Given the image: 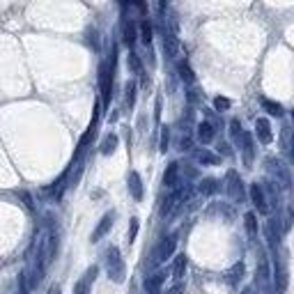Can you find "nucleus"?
Listing matches in <instances>:
<instances>
[{
    "label": "nucleus",
    "mask_w": 294,
    "mask_h": 294,
    "mask_svg": "<svg viewBox=\"0 0 294 294\" xmlns=\"http://www.w3.org/2000/svg\"><path fill=\"white\" fill-rule=\"evenodd\" d=\"M106 271H108V278L113 283H124L127 278V264L120 255V248L117 246H110L106 250Z\"/></svg>",
    "instance_id": "1"
},
{
    "label": "nucleus",
    "mask_w": 294,
    "mask_h": 294,
    "mask_svg": "<svg viewBox=\"0 0 294 294\" xmlns=\"http://www.w3.org/2000/svg\"><path fill=\"white\" fill-rule=\"evenodd\" d=\"M99 117H101V104L97 101L95 104V117H92V122H90V127L85 129V134L78 138V147H76V154H74V159H71V165L74 163H78V159L83 156V152L88 150V145L92 143V138L97 136V127H99Z\"/></svg>",
    "instance_id": "2"
},
{
    "label": "nucleus",
    "mask_w": 294,
    "mask_h": 294,
    "mask_svg": "<svg viewBox=\"0 0 294 294\" xmlns=\"http://www.w3.org/2000/svg\"><path fill=\"white\" fill-rule=\"evenodd\" d=\"M113 67H115V58L113 60H104L99 65V88H101V99L104 104H110V97H113Z\"/></svg>",
    "instance_id": "3"
},
{
    "label": "nucleus",
    "mask_w": 294,
    "mask_h": 294,
    "mask_svg": "<svg viewBox=\"0 0 294 294\" xmlns=\"http://www.w3.org/2000/svg\"><path fill=\"white\" fill-rule=\"evenodd\" d=\"M175 246H177V237H175V234L163 237V239L159 241V246L154 248V253H152V264H163L165 260H170L175 253Z\"/></svg>",
    "instance_id": "4"
},
{
    "label": "nucleus",
    "mask_w": 294,
    "mask_h": 294,
    "mask_svg": "<svg viewBox=\"0 0 294 294\" xmlns=\"http://www.w3.org/2000/svg\"><path fill=\"white\" fill-rule=\"evenodd\" d=\"M225 182H228L225 191H228L230 200H232V202H244V186H241V180H239V175H237V170H228Z\"/></svg>",
    "instance_id": "5"
},
{
    "label": "nucleus",
    "mask_w": 294,
    "mask_h": 294,
    "mask_svg": "<svg viewBox=\"0 0 294 294\" xmlns=\"http://www.w3.org/2000/svg\"><path fill=\"white\" fill-rule=\"evenodd\" d=\"M239 147H241V154H244V163L246 168H253V159H255V145H253V134L250 131H241L239 136Z\"/></svg>",
    "instance_id": "6"
},
{
    "label": "nucleus",
    "mask_w": 294,
    "mask_h": 294,
    "mask_svg": "<svg viewBox=\"0 0 294 294\" xmlns=\"http://www.w3.org/2000/svg\"><path fill=\"white\" fill-rule=\"evenodd\" d=\"M97 274H99V267H97V264L88 267V269H85V274H83V278L76 280L74 294H90V292H92V283H95Z\"/></svg>",
    "instance_id": "7"
},
{
    "label": "nucleus",
    "mask_w": 294,
    "mask_h": 294,
    "mask_svg": "<svg viewBox=\"0 0 294 294\" xmlns=\"http://www.w3.org/2000/svg\"><path fill=\"white\" fill-rule=\"evenodd\" d=\"M250 202L255 204V209L260 212V214H269V202H267V195H264V186L258 184V182H253L250 184Z\"/></svg>",
    "instance_id": "8"
},
{
    "label": "nucleus",
    "mask_w": 294,
    "mask_h": 294,
    "mask_svg": "<svg viewBox=\"0 0 294 294\" xmlns=\"http://www.w3.org/2000/svg\"><path fill=\"white\" fill-rule=\"evenodd\" d=\"M287 283H289V276H287V269H285V262L283 260H276V267H274V289H276V294L287 292Z\"/></svg>",
    "instance_id": "9"
},
{
    "label": "nucleus",
    "mask_w": 294,
    "mask_h": 294,
    "mask_svg": "<svg viewBox=\"0 0 294 294\" xmlns=\"http://www.w3.org/2000/svg\"><path fill=\"white\" fill-rule=\"evenodd\" d=\"M113 219H115V212H108V214L101 216L99 225L95 228V232H92V237H90V239L95 241V244H97V241H101V239L106 237V234L110 232V228H113Z\"/></svg>",
    "instance_id": "10"
},
{
    "label": "nucleus",
    "mask_w": 294,
    "mask_h": 294,
    "mask_svg": "<svg viewBox=\"0 0 294 294\" xmlns=\"http://www.w3.org/2000/svg\"><path fill=\"white\" fill-rule=\"evenodd\" d=\"M163 53H165V58H170V60H175V58H180L182 55V44L173 32H165L163 35Z\"/></svg>",
    "instance_id": "11"
},
{
    "label": "nucleus",
    "mask_w": 294,
    "mask_h": 294,
    "mask_svg": "<svg viewBox=\"0 0 294 294\" xmlns=\"http://www.w3.org/2000/svg\"><path fill=\"white\" fill-rule=\"evenodd\" d=\"M255 134H258V140L262 145H269L274 140V134H271V124L267 117H258L255 120Z\"/></svg>",
    "instance_id": "12"
},
{
    "label": "nucleus",
    "mask_w": 294,
    "mask_h": 294,
    "mask_svg": "<svg viewBox=\"0 0 294 294\" xmlns=\"http://www.w3.org/2000/svg\"><path fill=\"white\" fill-rule=\"evenodd\" d=\"M127 186H129V193L134 200H143V180H140V175L136 170H131L129 177H127Z\"/></svg>",
    "instance_id": "13"
},
{
    "label": "nucleus",
    "mask_w": 294,
    "mask_h": 294,
    "mask_svg": "<svg viewBox=\"0 0 294 294\" xmlns=\"http://www.w3.org/2000/svg\"><path fill=\"white\" fill-rule=\"evenodd\" d=\"M163 280H165L163 271H156L154 276H147V278H145V294H161Z\"/></svg>",
    "instance_id": "14"
},
{
    "label": "nucleus",
    "mask_w": 294,
    "mask_h": 294,
    "mask_svg": "<svg viewBox=\"0 0 294 294\" xmlns=\"http://www.w3.org/2000/svg\"><path fill=\"white\" fill-rule=\"evenodd\" d=\"M177 177H180V163L177 161H170L168 168L163 173V186L165 189H175L177 186Z\"/></svg>",
    "instance_id": "15"
},
{
    "label": "nucleus",
    "mask_w": 294,
    "mask_h": 294,
    "mask_svg": "<svg viewBox=\"0 0 294 294\" xmlns=\"http://www.w3.org/2000/svg\"><path fill=\"white\" fill-rule=\"evenodd\" d=\"M267 163H271V168H274V173H276V177H278L280 186H283V189H289V173H287V165L280 163V161H274V159H269Z\"/></svg>",
    "instance_id": "16"
},
{
    "label": "nucleus",
    "mask_w": 294,
    "mask_h": 294,
    "mask_svg": "<svg viewBox=\"0 0 294 294\" xmlns=\"http://www.w3.org/2000/svg\"><path fill=\"white\" fill-rule=\"evenodd\" d=\"M193 159L198 161V163H202V165H216L219 163V156L214 154V152H209L207 147H198V150L193 152Z\"/></svg>",
    "instance_id": "17"
},
{
    "label": "nucleus",
    "mask_w": 294,
    "mask_h": 294,
    "mask_svg": "<svg viewBox=\"0 0 294 294\" xmlns=\"http://www.w3.org/2000/svg\"><path fill=\"white\" fill-rule=\"evenodd\" d=\"M136 39H138V35H136V23L131 19H127L124 23H122V41H124L127 46H134Z\"/></svg>",
    "instance_id": "18"
},
{
    "label": "nucleus",
    "mask_w": 294,
    "mask_h": 294,
    "mask_svg": "<svg viewBox=\"0 0 294 294\" xmlns=\"http://www.w3.org/2000/svg\"><path fill=\"white\" fill-rule=\"evenodd\" d=\"M214 136H216V129H214L212 122H202V124H198V140L202 145H209L212 140H214Z\"/></svg>",
    "instance_id": "19"
},
{
    "label": "nucleus",
    "mask_w": 294,
    "mask_h": 294,
    "mask_svg": "<svg viewBox=\"0 0 294 294\" xmlns=\"http://www.w3.org/2000/svg\"><path fill=\"white\" fill-rule=\"evenodd\" d=\"M219 189H221V184H219V180H214V177L202 180V182H200V186H198V191L202 195H214V193H219Z\"/></svg>",
    "instance_id": "20"
},
{
    "label": "nucleus",
    "mask_w": 294,
    "mask_h": 294,
    "mask_svg": "<svg viewBox=\"0 0 294 294\" xmlns=\"http://www.w3.org/2000/svg\"><path fill=\"white\" fill-rule=\"evenodd\" d=\"M186 264H189V260H186V255H177V260H175V267H173V278L180 283L182 278H184V271H186Z\"/></svg>",
    "instance_id": "21"
},
{
    "label": "nucleus",
    "mask_w": 294,
    "mask_h": 294,
    "mask_svg": "<svg viewBox=\"0 0 294 294\" xmlns=\"http://www.w3.org/2000/svg\"><path fill=\"white\" fill-rule=\"evenodd\" d=\"M177 74H180V78L184 80V83H195V74H193V69L189 67V62L186 60H180L177 62Z\"/></svg>",
    "instance_id": "22"
},
{
    "label": "nucleus",
    "mask_w": 294,
    "mask_h": 294,
    "mask_svg": "<svg viewBox=\"0 0 294 294\" xmlns=\"http://www.w3.org/2000/svg\"><path fill=\"white\" fill-rule=\"evenodd\" d=\"M244 271H246V267H244V262H237L232 267V269L228 271V283L230 285H237V283H241V278H244Z\"/></svg>",
    "instance_id": "23"
},
{
    "label": "nucleus",
    "mask_w": 294,
    "mask_h": 294,
    "mask_svg": "<svg viewBox=\"0 0 294 294\" xmlns=\"http://www.w3.org/2000/svg\"><path fill=\"white\" fill-rule=\"evenodd\" d=\"M127 67H129V71H131V74H136V76L143 74V60H140V55L131 51V53L127 55Z\"/></svg>",
    "instance_id": "24"
},
{
    "label": "nucleus",
    "mask_w": 294,
    "mask_h": 294,
    "mask_svg": "<svg viewBox=\"0 0 294 294\" xmlns=\"http://www.w3.org/2000/svg\"><path fill=\"white\" fill-rule=\"evenodd\" d=\"M255 283L260 285V287H264V285L269 283V264H267V260H260V267H258V276H255Z\"/></svg>",
    "instance_id": "25"
},
{
    "label": "nucleus",
    "mask_w": 294,
    "mask_h": 294,
    "mask_svg": "<svg viewBox=\"0 0 294 294\" xmlns=\"http://www.w3.org/2000/svg\"><path fill=\"white\" fill-rule=\"evenodd\" d=\"M244 223H246V232H248L250 239H258V216L253 214V212H248V214L244 216Z\"/></svg>",
    "instance_id": "26"
},
{
    "label": "nucleus",
    "mask_w": 294,
    "mask_h": 294,
    "mask_svg": "<svg viewBox=\"0 0 294 294\" xmlns=\"http://www.w3.org/2000/svg\"><path fill=\"white\" fill-rule=\"evenodd\" d=\"M262 108L267 110V113H269L271 117H283V115H285L283 106H280L278 101H271V99H262Z\"/></svg>",
    "instance_id": "27"
},
{
    "label": "nucleus",
    "mask_w": 294,
    "mask_h": 294,
    "mask_svg": "<svg viewBox=\"0 0 294 294\" xmlns=\"http://www.w3.org/2000/svg\"><path fill=\"white\" fill-rule=\"evenodd\" d=\"M152 35H154V28H152V23L147 19L140 23V39H143L145 46H152Z\"/></svg>",
    "instance_id": "28"
},
{
    "label": "nucleus",
    "mask_w": 294,
    "mask_h": 294,
    "mask_svg": "<svg viewBox=\"0 0 294 294\" xmlns=\"http://www.w3.org/2000/svg\"><path fill=\"white\" fill-rule=\"evenodd\" d=\"M117 147V134H108L101 140V154H113Z\"/></svg>",
    "instance_id": "29"
},
{
    "label": "nucleus",
    "mask_w": 294,
    "mask_h": 294,
    "mask_svg": "<svg viewBox=\"0 0 294 294\" xmlns=\"http://www.w3.org/2000/svg\"><path fill=\"white\" fill-rule=\"evenodd\" d=\"M124 99H127V106L129 108H134V101H136V83L131 80V83H127V88H124Z\"/></svg>",
    "instance_id": "30"
},
{
    "label": "nucleus",
    "mask_w": 294,
    "mask_h": 294,
    "mask_svg": "<svg viewBox=\"0 0 294 294\" xmlns=\"http://www.w3.org/2000/svg\"><path fill=\"white\" fill-rule=\"evenodd\" d=\"M168 143H170V129H168V127H161V143H159L161 154L168 152Z\"/></svg>",
    "instance_id": "31"
},
{
    "label": "nucleus",
    "mask_w": 294,
    "mask_h": 294,
    "mask_svg": "<svg viewBox=\"0 0 294 294\" xmlns=\"http://www.w3.org/2000/svg\"><path fill=\"white\" fill-rule=\"evenodd\" d=\"M88 44L92 46V51H97V53H99V32H97L95 28H90V30H88Z\"/></svg>",
    "instance_id": "32"
},
{
    "label": "nucleus",
    "mask_w": 294,
    "mask_h": 294,
    "mask_svg": "<svg viewBox=\"0 0 294 294\" xmlns=\"http://www.w3.org/2000/svg\"><path fill=\"white\" fill-rule=\"evenodd\" d=\"M230 106H232V101H230L228 97H216V99H214V108L219 110V113H223V110H228Z\"/></svg>",
    "instance_id": "33"
},
{
    "label": "nucleus",
    "mask_w": 294,
    "mask_h": 294,
    "mask_svg": "<svg viewBox=\"0 0 294 294\" xmlns=\"http://www.w3.org/2000/svg\"><path fill=\"white\" fill-rule=\"evenodd\" d=\"M138 228H140V221L134 216V219L129 221V234H127V237H129V244L136 239V237H138Z\"/></svg>",
    "instance_id": "34"
},
{
    "label": "nucleus",
    "mask_w": 294,
    "mask_h": 294,
    "mask_svg": "<svg viewBox=\"0 0 294 294\" xmlns=\"http://www.w3.org/2000/svg\"><path fill=\"white\" fill-rule=\"evenodd\" d=\"M230 136H232L234 140H239V136H241V122L234 117V120H230Z\"/></svg>",
    "instance_id": "35"
},
{
    "label": "nucleus",
    "mask_w": 294,
    "mask_h": 294,
    "mask_svg": "<svg viewBox=\"0 0 294 294\" xmlns=\"http://www.w3.org/2000/svg\"><path fill=\"white\" fill-rule=\"evenodd\" d=\"M19 195H21V200H23L25 209H28V212H35V202H32V195L28 193V191H19Z\"/></svg>",
    "instance_id": "36"
},
{
    "label": "nucleus",
    "mask_w": 294,
    "mask_h": 294,
    "mask_svg": "<svg viewBox=\"0 0 294 294\" xmlns=\"http://www.w3.org/2000/svg\"><path fill=\"white\" fill-rule=\"evenodd\" d=\"M19 285H21V294L30 292V285H28V278H25V271H21V274H19Z\"/></svg>",
    "instance_id": "37"
},
{
    "label": "nucleus",
    "mask_w": 294,
    "mask_h": 294,
    "mask_svg": "<svg viewBox=\"0 0 294 294\" xmlns=\"http://www.w3.org/2000/svg\"><path fill=\"white\" fill-rule=\"evenodd\" d=\"M289 134H292V129L283 127V150H289Z\"/></svg>",
    "instance_id": "38"
},
{
    "label": "nucleus",
    "mask_w": 294,
    "mask_h": 294,
    "mask_svg": "<svg viewBox=\"0 0 294 294\" xmlns=\"http://www.w3.org/2000/svg\"><path fill=\"white\" fill-rule=\"evenodd\" d=\"M154 120L156 122L161 120V97H156V101H154Z\"/></svg>",
    "instance_id": "39"
},
{
    "label": "nucleus",
    "mask_w": 294,
    "mask_h": 294,
    "mask_svg": "<svg viewBox=\"0 0 294 294\" xmlns=\"http://www.w3.org/2000/svg\"><path fill=\"white\" fill-rule=\"evenodd\" d=\"M49 294H62L60 285H53V287H51V289H49Z\"/></svg>",
    "instance_id": "40"
},
{
    "label": "nucleus",
    "mask_w": 294,
    "mask_h": 294,
    "mask_svg": "<svg viewBox=\"0 0 294 294\" xmlns=\"http://www.w3.org/2000/svg\"><path fill=\"white\" fill-rule=\"evenodd\" d=\"M180 292H182V285H180V283H177L173 289H170V294H180Z\"/></svg>",
    "instance_id": "41"
}]
</instances>
